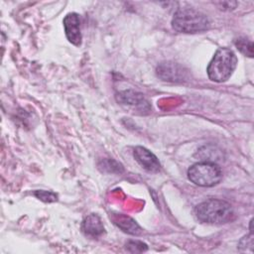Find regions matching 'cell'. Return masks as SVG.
Segmentation results:
<instances>
[{"label": "cell", "instance_id": "obj_9", "mask_svg": "<svg viewBox=\"0 0 254 254\" xmlns=\"http://www.w3.org/2000/svg\"><path fill=\"white\" fill-rule=\"evenodd\" d=\"M82 230L86 236L97 238L104 233V226L97 214L91 213L82 221Z\"/></svg>", "mask_w": 254, "mask_h": 254}, {"label": "cell", "instance_id": "obj_17", "mask_svg": "<svg viewBox=\"0 0 254 254\" xmlns=\"http://www.w3.org/2000/svg\"><path fill=\"white\" fill-rule=\"evenodd\" d=\"M216 5H218L220 10H233L237 6V2H230V1H222V2H216Z\"/></svg>", "mask_w": 254, "mask_h": 254}, {"label": "cell", "instance_id": "obj_4", "mask_svg": "<svg viewBox=\"0 0 254 254\" xmlns=\"http://www.w3.org/2000/svg\"><path fill=\"white\" fill-rule=\"evenodd\" d=\"M189 180L199 187H213L222 179V171L216 163L199 162L188 170Z\"/></svg>", "mask_w": 254, "mask_h": 254}, {"label": "cell", "instance_id": "obj_15", "mask_svg": "<svg viewBox=\"0 0 254 254\" xmlns=\"http://www.w3.org/2000/svg\"><path fill=\"white\" fill-rule=\"evenodd\" d=\"M126 249L131 252V253H140V252H144L148 249L147 244L143 243L142 241H138V240H130L126 243Z\"/></svg>", "mask_w": 254, "mask_h": 254}, {"label": "cell", "instance_id": "obj_6", "mask_svg": "<svg viewBox=\"0 0 254 254\" xmlns=\"http://www.w3.org/2000/svg\"><path fill=\"white\" fill-rule=\"evenodd\" d=\"M116 100L123 105L134 108L140 114H148L151 111V105L143 94L132 89L116 93Z\"/></svg>", "mask_w": 254, "mask_h": 254}, {"label": "cell", "instance_id": "obj_8", "mask_svg": "<svg viewBox=\"0 0 254 254\" xmlns=\"http://www.w3.org/2000/svg\"><path fill=\"white\" fill-rule=\"evenodd\" d=\"M133 155L135 160L148 172L151 173H157L161 169V164L158 160V158L148 149L137 146L134 148Z\"/></svg>", "mask_w": 254, "mask_h": 254}, {"label": "cell", "instance_id": "obj_7", "mask_svg": "<svg viewBox=\"0 0 254 254\" xmlns=\"http://www.w3.org/2000/svg\"><path fill=\"white\" fill-rule=\"evenodd\" d=\"M64 28L66 39L72 45L78 47L81 44V31H80V20L76 13H68L64 18Z\"/></svg>", "mask_w": 254, "mask_h": 254}, {"label": "cell", "instance_id": "obj_11", "mask_svg": "<svg viewBox=\"0 0 254 254\" xmlns=\"http://www.w3.org/2000/svg\"><path fill=\"white\" fill-rule=\"evenodd\" d=\"M115 223L121 229H123V231L128 232L130 234L139 235L142 232L141 227L136 223L135 220H133L129 216H126V215H116Z\"/></svg>", "mask_w": 254, "mask_h": 254}, {"label": "cell", "instance_id": "obj_16", "mask_svg": "<svg viewBox=\"0 0 254 254\" xmlns=\"http://www.w3.org/2000/svg\"><path fill=\"white\" fill-rule=\"evenodd\" d=\"M35 195L46 202H53L56 201L58 199V195L53 192V191H49V190H39L35 191Z\"/></svg>", "mask_w": 254, "mask_h": 254}, {"label": "cell", "instance_id": "obj_10", "mask_svg": "<svg viewBox=\"0 0 254 254\" xmlns=\"http://www.w3.org/2000/svg\"><path fill=\"white\" fill-rule=\"evenodd\" d=\"M194 156L197 157L202 162H212V163H216L222 160L223 158L222 151L211 145L201 147Z\"/></svg>", "mask_w": 254, "mask_h": 254}, {"label": "cell", "instance_id": "obj_12", "mask_svg": "<svg viewBox=\"0 0 254 254\" xmlns=\"http://www.w3.org/2000/svg\"><path fill=\"white\" fill-rule=\"evenodd\" d=\"M234 44L241 54L249 58H253V42L246 37H239L235 39Z\"/></svg>", "mask_w": 254, "mask_h": 254}, {"label": "cell", "instance_id": "obj_5", "mask_svg": "<svg viewBox=\"0 0 254 254\" xmlns=\"http://www.w3.org/2000/svg\"><path fill=\"white\" fill-rule=\"evenodd\" d=\"M156 73L161 79L171 82H184L189 78V70L174 62L161 63L156 68Z\"/></svg>", "mask_w": 254, "mask_h": 254}, {"label": "cell", "instance_id": "obj_2", "mask_svg": "<svg viewBox=\"0 0 254 254\" xmlns=\"http://www.w3.org/2000/svg\"><path fill=\"white\" fill-rule=\"evenodd\" d=\"M172 27L180 33L193 34L207 30L209 20L200 11L194 8L185 7L178 9L174 14Z\"/></svg>", "mask_w": 254, "mask_h": 254}, {"label": "cell", "instance_id": "obj_3", "mask_svg": "<svg viewBox=\"0 0 254 254\" xmlns=\"http://www.w3.org/2000/svg\"><path fill=\"white\" fill-rule=\"evenodd\" d=\"M237 64V57L227 48L218 49L207 66V75L215 82L226 81L233 73Z\"/></svg>", "mask_w": 254, "mask_h": 254}, {"label": "cell", "instance_id": "obj_13", "mask_svg": "<svg viewBox=\"0 0 254 254\" xmlns=\"http://www.w3.org/2000/svg\"><path fill=\"white\" fill-rule=\"evenodd\" d=\"M252 223L253 220H250V233L248 235H245L242 237L239 241L238 244V250L240 252H248V253H253V230H252Z\"/></svg>", "mask_w": 254, "mask_h": 254}, {"label": "cell", "instance_id": "obj_14", "mask_svg": "<svg viewBox=\"0 0 254 254\" xmlns=\"http://www.w3.org/2000/svg\"><path fill=\"white\" fill-rule=\"evenodd\" d=\"M99 168L103 172H107V173H111V174H113V173L120 174L123 172L122 165L114 160H111V159H105V160L101 161V163L99 164Z\"/></svg>", "mask_w": 254, "mask_h": 254}, {"label": "cell", "instance_id": "obj_1", "mask_svg": "<svg viewBox=\"0 0 254 254\" xmlns=\"http://www.w3.org/2000/svg\"><path fill=\"white\" fill-rule=\"evenodd\" d=\"M195 214L199 221L209 224H223L235 218L234 210L225 200L210 198L195 207Z\"/></svg>", "mask_w": 254, "mask_h": 254}]
</instances>
